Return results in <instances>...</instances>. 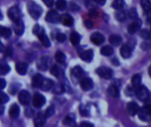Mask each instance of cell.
<instances>
[{
  "instance_id": "obj_40",
  "label": "cell",
  "mask_w": 151,
  "mask_h": 127,
  "mask_svg": "<svg viewBox=\"0 0 151 127\" xmlns=\"http://www.w3.org/2000/svg\"><path fill=\"white\" fill-rule=\"evenodd\" d=\"M59 68L57 66V65H53L52 67H51V69H50V73L53 75V76H55V77H58L59 76Z\"/></svg>"
},
{
  "instance_id": "obj_48",
  "label": "cell",
  "mask_w": 151,
  "mask_h": 127,
  "mask_svg": "<svg viewBox=\"0 0 151 127\" xmlns=\"http://www.w3.org/2000/svg\"><path fill=\"white\" fill-rule=\"evenodd\" d=\"M89 16H90L91 18H97V16H98L97 11H96V10H91V11H89Z\"/></svg>"
},
{
  "instance_id": "obj_28",
  "label": "cell",
  "mask_w": 151,
  "mask_h": 127,
  "mask_svg": "<svg viewBox=\"0 0 151 127\" xmlns=\"http://www.w3.org/2000/svg\"><path fill=\"white\" fill-rule=\"evenodd\" d=\"M101 54L104 55V56H106V57H110L111 55H113V49L112 47L111 46H104L102 49H101Z\"/></svg>"
},
{
  "instance_id": "obj_50",
  "label": "cell",
  "mask_w": 151,
  "mask_h": 127,
  "mask_svg": "<svg viewBox=\"0 0 151 127\" xmlns=\"http://www.w3.org/2000/svg\"><path fill=\"white\" fill-rule=\"evenodd\" d=\"M5 55H6V56H8V57L12 56V49H11V47H8V48H6V50H5Z\"/></svg>"
},
{
  "instance_id": "obj_33",
  "label": "cell",
  "mask_w": 151,
  "mask_h": 127,
  "mask_svg": "<svg viewBox=\"0 0 151 127\" xmlns=\"http://www.w3.org/2000/svg\"><path fill=\"white\" fill-rule=\"evenodd\" d=\"M65 126H70L75 127L76 126V124H75V119H74V117L73 116H67L64 122H63Z\"/></svg>"
},
{
  "instance_id": "obj_21",
  "label": "cell",
  "mask_w": 151,
  "mask_h": 127,
  "mask_svg": "<svg viewBox=\"0 0 151 127\" xmlns=\"http://www.w3.org/2000/svg\"><path fill=\"white\" fill-rule=\"evenodd\" d=\"M19 115V107L17 104H12L9 110V116L12 119L17 118Z\"/></svg>"
},
{
  "instance_id": "obj_55",
  "label": "cell",
  "mask_w": 151,
  "mask_h": 127,
  "mask_svg": "<svg viewBox=\"0 0 151 127\" xmlns=\"http://www.w3.org/2000/svg\"><path fill=\"white\" fill-rule=\"evenodd\" d=\"M4 113V106L3 105H1V115Z\"/></svg>"
},
{
  "instance_id": "obj_14",
  "label": "cell",
  "mask_w": 151,
  "mask_h": 127,
  "mask_svg": "<svg viewBox=\"0 0 151 127\" xmlns=\"http://www.w3.org/2000/svg\"><path fill=\"white\" fill-rule=\"evenodd\" d=\"M37 36H38V38H39L40 42H42V44L44 47L49 48V47L50 46V39H49V37L47 36V34H45V31H44L43 29H41V31L38 33Z\"/></svg>"
},
{
  "instance_id": "obj_39",
  "label": "cell",
  "mask_w": 151,
  "mask_h": 127,
  "mask_svg": "<svg viewBox=\"0 0 151 127\" xmlns=\"http://www.w3.org/2000/svg\"><path fill=\"white\" fill-rule=\"evenodd\" d=\"M140 35L144 40H150V33L147 29H142L140 33Z\"/></svg>"
},
{
  "instance_id": "obj_36",
  "label": "cell",
  "mask_w": 151,
  "mask_h": 127,
  "mask_svg": "<svg viewBox=\"0 0 151 127\" xmlns=\"http://www.w3.org/2000/svg\"><path fill=\"white\" fill-rule=\"evenodd\" d=\"M10 70H11V68H10V66L7 64H4V63L1 64V66H0V74L1 75L7 74L10 72Z\"/></svg>"
},
{
  "instance_id": "obj_52",
  "label": "cell",
  "mask_w": 151,
  "mask_h": 127,
  "mask_svg": "<svg viewBox=\"0 0 151 127\" xmlns=\"http://www.w3.org/2000/svg\"><path fill=\"white\" fill-rule=\"evenodd\" d=\"M147 21H148V23L151 24V11H150L147 14Z\"/></svg>"
},
{
  "instance_id": "obj_22",
  "label": "cell",
  "mask_w": 151,
  "mask_h": 127,
  "mask_svg": "<svg viewBox=\"0 0 151 127\" xmlns=\"http://www.w3.org/2000/svg\"><path fill=\"white\" fill-rule=\"evenodd\" d=\"M24 23L21 21V19H19L18 22L14 23V33L17 34V35H21L23 33H24Z\"/></svg>"
},
{
  "instance_id": "obj_4",
  "label": "cell",
  "mask_w": 151,
  "mask_h": 127,
  "mask_svg": "<svg viewBox=\"0 0 151 127\" xmlns=\"http://www.w3.org/2000/svg\"><path fill=\"white\" fill-rule=\"evenodd\" d=\"M8 17L14 23L18 22L20 19V11L18 6H12L8 10Z\"/></svg>"
},
{
  "instance_id": "obj_25",
  "label": "cell",
  "mask_w": 151,
  "mask_h": 127,
  "mask_svg": "<svg viewBox=\"0 0 151 127\" xmlns=\"http://www.w3.org/2000/svg\"><path fill=\"white\" fill-rule=\"evenodd\" d=\"M53 86H54L53 80H50V79H44L43 83H42L41 88H42V90H44V91H48V90H50V88H52Z\"/></svg>"
},
{
  "instance_id": "obj_46",
  "label": "cell",
  "mask_w": 151,
  "mask_h": 127,
  "mask_svg": "<svg viewBox=\"0 0 151 127\" xmlns=\"http://www.w3.org/2000/svg\"><path fill=\"white\" fill-rule=\"evenodd\" d=\"M41 29H42V28L40 27V26H39V25H35V26L34 27V28H33V33H34L35 34H36V35H37V34H38V33L41 31Z\"/></svg>"
},
{
  "instance_id": "obj_31",
  "label": "cell",
  "mask_w": 151,
  "mask_h": 127,
  "mask_svg": "<svg viewBox=\"0 0 151 127\" xmlns=\"http://www.w3.org/2000/svg\"><path fill=\"white\" fill-rule=\"evenodd\" d=\"M55 59L58 64H64L65 62V55L62 52V51H58L55 54Z\"/></svg>"
},
{
  "instance_id": "obj_15",
  "label": "cell",
  "mask_w": 151,
  "mask_h": 127,
  "mask_svg": "<svg viewBox=\"0 0 151 127\" xmlns=\"http://www.w3.org/2000/svg\"><path fill=\"white\" fill-rule=\"evenodd\" d=\"M81 88L85 90V91H88V90H90L93 88L94 87V83H93V80L89 78H83L81 80Z\"/></svg>"
},
{
  "instance_id": "obj_9",
  "label": "cell",
  "mask_w": 151,
  "mask_h": 127,
  "mask_svg": "<svg viewBox=\"0 0 151 127\" xmlns=\"http://www.w3.org/2000/svg\"><path fill=\"white\" fill-rule=\"evenodd\" d=\"M141 27H142V20L139 19H136L128 26V27H127L128 33L131 34H134L141 28Z\"/></svg>"
},
{
  "instance_id": "obj_42",
  "label": "cell",
  "mask_w": 151,
  "mask_h": 127,
  "mask_svg": "<svg viewBox=\"0 0 151 127\" xmlns=\"http://www.w3.org/2000/svg\"><path fill=\"white\" fill-rule=\"evenodd\" d=\"M0 101H1V103L4 104L5 103H7L9 101V97L7 95H5L4 92H1V98H0Z\"/></svg>"
},
{
  "instance_id": "obj_38",
  "label": "cell",
  "mask_w": 151,
  "mask_h": 127,
  "mask_svg": "<svg viewBox=\"0 0 151 127\" xmlns=\"http://www.w3.org/2000/svg\"><path fill=\"white\" fill-rule=\"evenodd\" d=\"M115 17L116 19L119 20V21H124L126 19V13L125 11H123L122 10L121 11H118L116 13H115Z\"/></svg>"
},
{
  "instance_id": "obj_13",
  "label": "cell",
  "mask_w": 151,
  "mask_h": 127,
  "mask_svg": "<svg viewBox=\"0 0 151 127\" xmlns=\"http://www.w3.org/2000/svg\"><path fill=\"white\" fill-rule=\"evenodd\" d=\"M50 61V59L47 56L42 57H40V58L38 59V61H37V67H38L40 70L45 71V70H47L48 67H49Z\"/></svg>"
},
{
  "instance_id": "obj_24",
  "label": "cell",
  "mask_w": 151,
  "mask_h": 127,
  "mask_svg": "<svg viewBox=\"0 0 151 127\" xmlns=\"http://www.w3.org/2000/svg\"><path fill=\"white\" fill-rule=\"evenodd\" d=\"M70 42L73 46H76L80 43L81 42V36L78 33L76 32H73L70 35Z\"/></svg>"
},
{
  "instance_id": "obj_26",
  "label": "cell",
  "mask_w": 151,
  "mask_h": 127,
  "mask_svg": "<svg viewBox=\"0 0 151 127\" xmlns=\"http://www.w3.org/2000/svg\"><path fill=\"white\" fill-rule=\"evenodd\" d=\"M108 93H109V95H110L111 97H114V98H118V97L119 96V88H118L116 86H114V85L111 86V87L108 88Z\"/></svg>"
},
{
  "instance_id": "obj_20",
  "label": "cell",
  "mask_w": 151,
  "mask_h": 127,
  "mask_svg": "<svg viewBox=\"0 0 151 127\" xmlns=\"http://www.w3.org/2000/svg\"><path fill=\"white\" fill-rule=\"evenodd\" d=\"M16 71L19 75H25L27 71V65L23 62H19L16 64Z\"/></svg>"
},
{
  "instance_id": "obj_34",
  "label": "cell",
  "mask_w": 151,
  "mask_h": 127,
  "mask_svg": "<svg viewBox=\"0 0 151 127\" xmlns=\"http://www.w3.org/2000/svg\"><path fill=\"white\" fill-rule=\"evenodd\" d=\"M72 73L73 76H75L76 78H80L81 76L83 75V70L81 69V66H75L73 71H72Z\"/></svg>"
},
{
  "instance_id": "obj_53",
  "label": "cell",
  "mask_w": 151,
  "mask_h": 127,
  "mask_svg": "<svg viewBox=\"0 0 151 127\" xmlns=\"http://www.w3.org/2000/svg\"><path fill=\"white\" fill-rule=\"evenodd\" d=\"M145 105H146L147 107H149L151 110V99H149L148 101L145 102Z\"/></svg>"
},
{
  "instance_id": "obj_43",
  "label": "cell",
  "mask_w": 151,
  "mask_h": 127,
  "mask_svg": "<svg viewBox=\"0 0 151 127\" xmlns=\"http://www.w3.org/2000/svg\"><path fill=\"white\" fill-rule=\"evenodd\" d=\"M57 40L60 42H63L64 41L66 40V35L65 34H62V33H59L57 34Z\"/></svg>"
},
{
  "instance_id": "obj_19",
  "label": "cell",
  "mask_w": 151,
  "mask_h": 127,
  "mask_svg": "<svg viewBox=\"0 0 151 127\" xmlns=\"http://www.w3.org/2000/svg\"><path fill=\"white\" fill-rule=\"evenodd\" d=\"M43 80H44V78L41 74H35L32 79V85L34 88H41V87L43 83Z\"/></svg>"
},
{
  "instance_id": "obj_16",
  "label": "cell",
  "mask_w": 151,
  "mask_h": 127,
  "mask_svg": "<svg viewBox=\"0 0 151 127\" xmlns=\"http://www.w3.org/2000/svg\"><path fill=\"white\" fill-rule=\"evenodd\" d=\"M80 57H81V58L83 61H85V62H90L93 59L94 52H93L92 50H84V51L81 52L80 53Z\"/></svg>"
},
{
  "instance_id": "obj_51",
  "label": "cell",
  "mask_w": 151,
  "mask_h": 127,
  "mask_svg": "<svg viewBox=\"0 0 151 127\" xmlns=\"http://www.w3.org/2000/svg\"><path fill=\"white\" fill-rule=\"evenodd\" d=\"M0 81H1V84H0V88H1V89H4V88H5V85H6V83H5V80H4V79H1V80H0Z\"/></svg>"
},
{
  "instance_id": "obj_32",
  "label": "cell",
  "mask_w": 151,
  "mask_h": 127,
  "mask_svg": "<svg viewBox=\"0 0 151 127\" xmlns=\"http://www.w3.org/2000/svg\"><path fill=\"white\" fill-rule=\"evenodd\" d=\"M141 5L142 10L145 12H149L151 11V2L150 0H141Z\"/></svg>"
},
{
  "instance_id": "obj_2",
  "label": "cell",
  "mask_w": 151,
  "mask_h": 127,
  "mask_svg": "<svg viewBox=\"0 0 151 127\" xmlns=\"http://www.w3.org/2000/svg\"><path fill=\"white\" fill-rule=\"evenodd\" d=\"M135 95H136L137 98L140 101L144 102V103L146 101H148L149 99H150V90L146 87H144L142 85H141L140 87H138L136 88Z\"/></svg>"
},
{
  "instance_id": "obj_45",
  "label": "cell",
  "mask_w": 151,
  "mask_h": 127,
  "mask_svg": "<svg viewBox=\"0 0 151 127\" xmlns=\"http://www.w3.org/2000/svg\"><path fill=\"white\" fill-rule=\"evenodd\" d=\"M85 26H86V27H87L88 29H91V28H93L94 24H93V22H92L91 20L87 19V20L85 21Z\"/></svg>"
},
{
  "instance_id": "obj_54",
  "label": "cell",
  "mask_w": 151,
  "mask_h": 127,
  "mask_svg": "<svg viewBox=\"0 0 151 127\" xmlns=\"http://www.w3.org/2000/svg\"><path fill=\"white\" fill-rule=\"evenodd\" d=\"M97 3H98L100 5H104V4L106 3V0H97Z\"/></svg>"
},
{
  "instance_id": "obj_18",
  "label": "cell",
  "mask_w": 151,
  "mask_h": 127,
  "mask_svg": "<svg viewBox=\"0 0 151 127\" xmlns=\"http://www.w3.org/2000/svg\"><path fill=\"white\" fill-rule=\"evenodd\" d=\"M60 21L64 26L70 27L73 24V18L71 15L65 13V14H63L60 16Z\"/></svg>"
},
{
  "instance_id": "obj_27",
  "label": "cell",
  "mask_w": 151,
  "mask_h": 127,
  "mask_svg": "<svg viewBox=\"0 0 151 127\" xmlns=\"http://www.w3.org/2000/svg\"><path fill=\"white\" fill-rule=\"evenodd\" d=\"M125 5V1L124 0H114L111 6L113 9L117 10V11H121L124 8Z\"/></svg>"
},
{
  "instance_id": "obj_3",
  "label": "cell",
  "mask_w": 151,
  "mask_h": 127,
  "mask_svg": "<svg viewBox=\"0 0 151 127\" xmlns=\"http://www.w3.org/2000/svg\"><path fill=\"white\" fill-rule=\"evenodd\" d=\"M138 117L141 120L144 122H150L151 121V110L146 105L140 109L138 112Z\"/></svg>"
},
{
  "instance_id": "obj_5",
  "label": "cell",
  "mask_w": 151,
  "mask_h": 127,
  "mask_svg": "<svg viewBox=\"0 0 151 127\" xmlns=\"http://www.w3.org/2000/svg\"><path fill=\"white\" fill-rule=\"evenodd\" d=\"M96 73L100 77H102L103 79H105V80H110L112 77V71L110 68L105 67V66H101V67L97 68Z\"/></svg>"
},
{
  "instance_id": "obj_17",
  "label": "cell",
  "mask_w": 151,
  "mask_h": 127,
  "mask_svg": "<svg viewBox=\"0 0 151 127\" xmlns=\"http://www.w3.org/2000/svg\"><path fill=\"white\" fill-rule=\"evenodd\" d=\"M120 55L125 59L129 58L131 57V55H132V49L130 48V46L127 45V44L122 45V47L120 49Z\"/></svg>"
},
{
  "instance_id": "obj_49",
  "label": "cell",
  "mask_w": 151,
  "mask_h": 127,
  "mask_svg": "<svg viewBox=\"0 0 151 127\" xmlns=\"http://www.w3.org/2000/svg\"><path fill=\"white\" fill-rule=\"evenodd\" d=\"M81 127H94V125L89 122H82L81 124Z\"/></svg>"
},
{
  "instance_id": "obj_47",
  "label": "cell",
  "mask_w": 151,
  "mask_h": 127,
  "mask_svg": "<svg viewBox=\"0 0 151 127\" xmlns=\"http://www.w3.org/2000/svg\"><path fill=\"white\" fill-rule=\"evenodd\" d=\"M42 2L48 7H51L53 5V4H54V0H42Z\"/></svg>"
},
{
  "instance_id": "obj_37",
  "label": "cell",
  "mask_w": 151,
  "mask_h": 127,
  "mask_svg": "<svg viewBox=\"0 0 151 127\" xmlns=\"http://www.w3.org/2000/svg\"><path fill=\"white\" fill-rule=\"evenodd\" d=\"M54 113H55V107H54V105H50V107H48L47 110H46L45 112H44L46 118H50V117H52V116L54 115Z\"/></svg>"
},
{
  "instance_id": "obj_23",
  "label": "cell",
  "mask_w": 151,
  "mask_h": 127,
  "mask_svg": "<svg viewBox=\"0 0 151 127\" xmlns=\"http://www.w3.org/2000/svg\"><path fill=\"white\" fill-rule=\"evenodd\" d=\"M109 41L111 45L113 46H119L122 42V37L118 34H111L109 38Z\"/></svg>"
},
{
  "instance_id": "obj_56",
  "label": "cell",
  "mask_w": 151,
  "mask_h": 127,
  "mask_svg": "<svg viewBox=\"0 0 151 127\" xmlns=\"http://www.w3.org/2000/svg\"><path fill=\"white\" fill-rule=\"evenodd\" d=\"M149 73H150V76L151 77V65H150V67L149 68Z\"/></svg>"
},
{
  "instance_id": "obj_11",
  "label": "cell",
  "mask_w": 151,
  "mask_h": 127,
  "mask_svg": "<svg viewBox=\"0 0 151 127\" xmlns=\"http://www.w3.org/2000/svg\"><path fill=\"white\" fill-rule=\"evenodd\" d=\"M104 36L99 32H95L90 35V41L96 45H101L103 42H104Z\"/></svg>"
},
{
  "instance_id": "obj_12",
  "label": "cell",
  "mask_w": 151,
  "mask_h": 127,
  "mask_svg": "<svg viewBox=\"0 0 151 127\" xmlns=\"http://www.w3.org/2000/svg\"><path fill=\"white\" fill-rule=\"evenodd\" d=\"M140 109L141 108L139 107V105L134 102H130L127 106V111L130 116H135L136 114H138Z\"/></svg>"
},
{
  "instance_id": "obj_44",
  "label": "cell",
  "mask_w": 151,
  "mask_h": 127,
  "mask_svg": "<svg viewBox=\"0 0 151 127\" xmlns=\"http://www.w3.org/2000/svg\"><path fill=\"white\" fill-rule=\"evenodd\" d=\"M141 47L144 50H150L151 49V42H143Z\"/></svg>"
},
{
  "instance_id": "obj_29",
  "label": "cell",
  "mask_w": 151,
  "mask_h": 127,
  "mask_svg": "<svg viewBox=\"0 0 151 127\" xmlns=\"http://www.w3.org/2000/svg\"><path fill=\"white\" fill-rule=\"evenodd\" d=\"M132 84L133 86L137 88L138 87L141 86V83H142V76L140 74H134L133 77H132Z\"/></svg>"
},
{
  "instance_id": "obj_41",
  "label": "cell",
  "mask_w": 151,
  "mask_h": 127,
  "mask_svg": "<svg viewBox=\"0 0 151 127\" xmlns=\"http://www.w3.org/2000/svg\"><path fill=\"white\" fill-rule=\"evenodd\" d=\"M128 15H129V17H130L131 19H136V18H137V11H136V9H135V8L130 9L129 11H128Z\"/></svg>"
},
{
  "instance_id": "obj_30",
  "label": "cell",
  "mask_w": 151,
  "mask_h": 127,
  "mask_svg": "<svg viewBox=\"0 0 151 127\" xmlns=\"http://www.w3.org/2000/svg\"><path fill=\"white\" fill-rule=\"evenodd\" d=\"M0 33L4 38H9L12 34V30L9 27H5L1 26L0 27Z\"/></svg>"
},
{
  "instance_id": "obj_7",
  "label": "cell",
  "mask_w": 151,
  "mask_h": 127,
  "mask_svg": "<svg viewBox=\"0 0 151 127\" xmlns=\"http://www.w3.org/2000/svg\"><path fill=\"white\" fill-rule=\"evenodd\" d=\"M45 19L49 23H57L58 20H60V16L56 10H50L47 12L45 16Z\"/></svg>"
},
{
  "instance_id": "obj_1",
  "label": "cell",
  "mask_w": 151,
  "mask_h": 127,
  "mask_svg": "<svg viewBox=\"0 0 151 127\" xmlns=\"http://www.w3.org/2000/svg\"><path fill=\"white\" fill-rule=\"evenodd\" d=\"M27 11H28L30 16L33 19H39L41 17V15L42 13V7L39 4H35L33 1H30L27 4Z\"/></svg>"
},
{
  "instance_id": "obj_6",
  "label": "cell",
  "mask_w": 151,
  "mask_h": 127,
  "mask_svg": "<svg viewBox=\"0 0 151 127\" xmlns=\"http://www.w3.org/2000/svg\"><path fill=\"white\" fill-rule=\"evenodd\" d=\"M32 102H33V105L35 108H41L42 106H43L45 104L46 99L42 95H41L39 93H35L33 96Z\"/></svg>"
},
{
  "instance_id": "obj_8",
  "label": "cell",
  "mask_w": 151,
  "mask_h": 127,
  "mask_svg": "<svg viewBox=\"0 0 151 127\" xmlns=\"http://www.w3.org/2000/svg\"><path fill=\"white\" fill-rule=\"evenodd\" d=\"M18 99L19 102L22 104V105H28L30 103V94L27 91V90H21L19 93L18 95Z\"/></svg>"
},
{
  "instance_id": "obj_10",
  "label": "cell",
  "mask_w": 151,
  "mask_h": 127,
  "mask_svg": "<svg viewBox=\"0 0 151 127\" xmlns=\"http://www.w3.org/2000/svg\"><path fill=\"white\" fill-rule=\"evenodd\" d=\"M46 116L44 113H38L35 118V120H34V126L35 127H43L45 123H46Z\"/></svg>"
},
{
  "instance_id": "obj_35",
  "label": "cell",
  "mask_w": 151,
  "mask_h": 127,
  "mask_svg": "<svg viewBox=\"0 0 151 127\" xmlns=\"http://www.w3.org/2000/svg\"><path fill=\"white\" fill-rule=\"evenodd\" d=\"M67 6V3L65 0H57L56 2V7L57 9L60 10V11H63L66 8Z\"/></svg>"
}]
</instances>
